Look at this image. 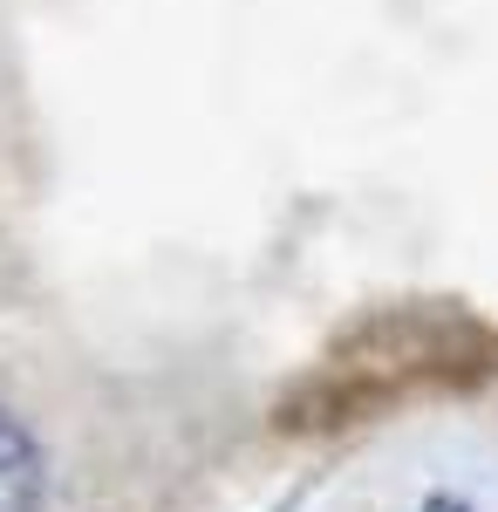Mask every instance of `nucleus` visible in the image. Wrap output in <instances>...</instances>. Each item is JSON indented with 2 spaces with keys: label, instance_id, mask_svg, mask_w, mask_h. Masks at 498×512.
I'll return each instance as SVG.
<instances>
[{
  "label": "nucleus",
  "instance_id": "f257e3e1",
  "mask_svg": "<svg viewBox=\"0 0 498 512\" xmlns=\"http://www.w3.org/2000/svg\"><path fill=\"white\" fill-rule=\"evenodd\" d=\"M498 376V328L471 315H369L307 369L280 403L287 431H348L430 390H471Z\"/></svg>",
  "mask_w": 498,
  "mask_h": 512
},
{
  "label": "nucleus",
  "instance_id": "f03ea898",
  "mask_svg": "<svg viewBox=\"0 0 498 512\" xmlns=\"http://www.w3.org/2000/svg\"><path fill=\"white\" fill-rule=\"evenodd\" d=\"M41 444L21 417L0 410V512H41Z\"/></svg>",
  "mask_w": 498,
  "mask_h": 512
},
{
  "label": "nucleus",
  "instance_id": "7ed1b4c3",
  "mask_svg": "<svg viewBox=\"0 0 498 512\" xmlns=\"http://www.w3.org/2000/svg\"><path fill=\"white\" fill-rule=\"evenodd\" d=\"M417 512H478V506H464V499H423Z\"/></svg>",
  "mask_w": 498,
  "mask_h": 512
}]
</instances>
